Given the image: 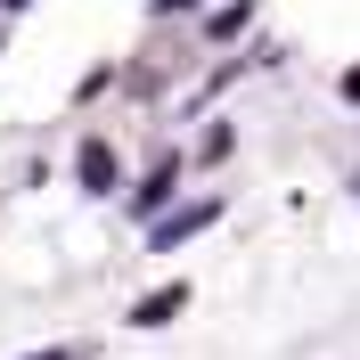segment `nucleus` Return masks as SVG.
<instances>
[{
    "instance_id": "3",
    "label": "nucleus",
    "mask_w": 360,
    "mask_h": 360,
    "mask_svg": "<svg viewBox=\"0 0 360 360\" xmlns=\"http://www.w3.org/2000/svg\"><path fill=\"white\" fill-rule=\"evenodd\" d=\"M180 303H188V287H156V295H139V303H131V328H164Z\"/></svg>"
},
{
    "instance_id": "2",
    "label": "nucleus",
    "mask_w": 360,
    "mask_h": 360,
    "mask_svg": "<svg viewBox=\"0 0 360 360\" xmlns=\"http://www.w3.org/2000/svg\"><path fill=\"white\" fill-rule=\"evenodd\" d=\"M205 221H213V205H180V213H164V221H156V246H164V254H172V246H180V238H197V229H205Z\"/></svg>"
},
{
    "instance_id": "1",
    "label": "nucleus",
    "mask_w": 360,
    "mask_h": 360,
    "mask_svg": "<svg viewBox=\"0 0 360 360\" xmlns=\"http://www.w3.org/2000/svg\"><path fill=\"white\" fill-rule=\"evenodd\" d=\"M82 188L90 197H115V148L107 139H82Z\"/></svg>"
},
{
    "instance_id": "4",
    "label": "nucleus",
    "mask_w": 360,
    "mask_h": 360,
    "mask_svg": "<svg viewBox=\"0 0 360 360\" xmlns=\"http://www.w3.org/2000/svg\"><path fill=\"white\" fill-rule=\"evenodd\" d=\"M172 180H180V164H172V156H164V164H156V172H148V188H139V213H156V205H164V197H172Z\"/></svg>"
},
{
    "instance_id": "7",
    "label": "nucleus",
    "mask_w": 360,
    "mask_h": 360,
    "mask_svg": "<svg viewBox=\"0 0 360 360\" xmlns=\"http://www.w3.org/2000/svg\"><path fill=\"white\" fill-rule=\"evenodd\" d=\"M164 8H188V0H156V17H164Z\"/></svg>"
},
{
    "instance_id": "5",
    "label": "nucleus",
    "mask_w": 360,
    "mask_h": 360,
    "mask_svg": "<svg viewBox=\"0 0 360 360\" xmlns=\"http://www.w3.org/2000/svg\"><path fill=\"white\" fill-rule=\"evenodd\" d=\"M344 98H360V66H352V74H344Z\"/></svg>"
},
{
    "instance_id": "6",
    "label": "nucleus",
    "mask_w": 360,
    "mask_h": 360,
    "mask_svg": "<svg viewBox=\"0 0 360 360\" xmlns=\"http://www.w3.org/2000/svg\"><path fill=\"white\" fill-rule=\"evenodd\" d=\"M25 360H66V352H58V344H41V352H25Z\"/></svg>"
},
{
    "instance_id": "8",
    "label": "nucleus",
    "mask_w": 360,
    "mask_h": 360,
    "mask_svg": "<svg viewBox=\"0 0 360 360\" xmlns=\"http://www.w3.org/2000/svg\"><path fill=\"white\" fill-rule=\"evenodd\" d=\"M8 8H25V0H8Z\"/></svg>"
}]
</instances>
